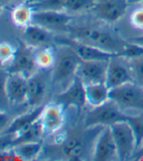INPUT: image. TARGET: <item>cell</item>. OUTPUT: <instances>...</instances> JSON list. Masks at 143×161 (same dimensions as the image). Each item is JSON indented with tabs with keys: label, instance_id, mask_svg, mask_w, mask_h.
Returning <instances> with one entry per match:
<instances>
[{
	"label": "cell",
	"instance_id": "cell-38",
	"mask_svg": "<svg viewBox=\"0 0 143 161\" xmlns=\"http://www.w3.org/2000/svg\"><path fill=\"white\" fill-rule=\"evenodd\" d=\"M2 11H3V1L0 0V14L2 13Z\"/></svg>",
	"mask_w": 143,
	"mask_h": 161
},
{
	"label": "cell",
	"instance_id": "cell-9",
	"mask_svg": "<svg viewBox=\"0 0 143 161\" xmlns=\"http://www.w3.org/2000/svg\"><path fill=\"white\" fill-rule=\"evenodd\" d=\"M35 68H37V64L33 49L24 42L19 41V46L16 49L9 73H21L28 78L31 76L30 73L34 71Z\"/></svg>",
	"mask_w": 143,
	"mask_h": 161
},
{
	"label": "cell",
	"instance_id": "cell-8",
	"mask_svg": "<svg viewBox=\"0 0 143 161\" xmlns=\"http://www.w3.org/2000/svg\"><path fill=\"white\" fill-rule=\"evenodd\" d=\"M72 18L66 14L64 11H49V10H40L34 11L32 15V23L39 26H42L46 30L53 31H66Z\"/></svg>",
	"mask_w": 143,
	"mask_h": 161
},
{
	"label": "cell",
	"instance_id": "cell-18",
	"mask_svg": "<svg viewBox=\"0 0 143 161\" xmlns=\"http://www.w3.org/2000/svg\"><path fill=\"white\" fill-rule=\"evenodd\" d=\"M46 93V85L42 77L38 74H33L27 78V96L26 102L28 106L34 108L41 106Z\"/></svg>",
	"mask_w": 143,
	"mask_h": 161
},
{
	"label": "cell",
	"instance_id": "cell-19",
	"mask_svg": "<svg viewBox=\"0 0 143 161\" xmlns=\"http://www.w3.org/2000/svg\"><path fill=\"white\" fill-rule=\"evenodd\" d=\"M24 36L26 41L35 47H47L55 40L50 31L34 24L24 27Z\"/></svg>",
	"mask_w": 143,
	"mask_h": 161
},
{
	"label": "cell",
	"instance_id": "cell-34",
	"mask_svg": "<svg viewBox=\"0 0 143 161\" xmlns=\"http://www.w3.org/2000/svg\"><path fill=\"white\" fill-rule=\"evenodd\" d=\"M10 123H11L10 117L6 114L5 110L0 109V134H2L7 129V127L10 125Z\"/></svg>",
	"mask_w": 143,
	"mask_h": 161
},
{
	"label": "cell",
	"instance_id": "cell-40",
	"mask_svg": "<svg viewBox=\"0 0 143 161\" xmlns=\"http://www.w3.org/2000/svg\"><path fill=\"white\" fill-rule=\"evenodd\" d=\"M142 5H143V2H142Z\"/></svg>",
	"mask_w": 143,
	"mask_h": 161
},
{
	"label": "cell",
	"instance_id": "cell-30",
	"mask_svg": "<svg viewBox=\"0 0 143 161\" xmlns=\"http://www.w3.org/2000/svg\"><path fill=\"white\" fill-rule=\"evenodd\" d=\"M8 72L1 69L0 65V109L5 110L7 108L9 100L7 96V79H8Z\"/></svg>",
	"mask_w": 143,
	"mask_h": 161
},
{
	"label": "cell",
	"instance_id": "cell-14",
	"mask_svg": "<svg viewBox=\"0 0 143 161\" xmlns=\"http://www.w3.org/2000/svg\"><path fill=\"white\" fill-rule=\"evenodd\" d=\"M121 59V56H117L112 58L108 63L105 83L110 90L119 87L127 82L133 81L130 69H128L127 67L124 65Z\"/></svg>",
	"mask_w": 143,
	"mask_h": 161
},
{
	"label": "cell",
	"instance_id": "cell-32",
	"mask_svg": "<svg viewBox=\"0 0 143 161\" xmlns=\"http://www.w3.org/2000/svg\"><path fill=\"white\" fill-rule=\"evenodd\" d=\"M130 21L133 27L137 30H143V6L131 13Z\"/></svg>",
	"mask_w": 143,
	"mask_h": 161
},
{
	"label": "cell",
	"instance_id": "cell-37",
	"mask_svg": "<svg viewBox=\"0 0 143 161\" xmlns=\"http://www.w3.org/2000/svg\"><path fill=\"white\" fill-rule=\"evenodd\" d=\"M129 4H133V3H142L143 0H127Z\"/></svg>",
	"mask_w": 143,
	"mask_h": 161
},
{
	"label": "cell",
	"instance_id": "cell-6",
	"mask_svg": "<svg viewBox=\"0 0 143 161\" xmlns=\"http://www.w3.org/2000/svg\"><path fill=\"white\" fill-rule=\"evenodd\" d=\"M55 41L60 45H65L72 48L82 61H110L114 57L120 56L119 54L101 50L94 46L73 38L58 37V38H55Z\"/></svg>",
	"mask_w": 143,
	"mask_h": 161
},
{
	"label": "cell",
	"instance_id": "cell-27",
	"mask_svg": "<svg viewBox=\"0 0 143 161\" xmlns=\"http://www.w3.org/2000/svg\"><path fill=\"white\" fill-rule=\"evenodd\" d=\"M95 0H66L64 11L67 12H81L89 10L94 6Z\"/></svg>",
	"mask_w": 143,
	"mask_h": 161
},
{
	"label": "cell",
	"instance_id": "cell-5",
	"mask_svg": "<svg viewBox=\"0 0 143 161\" xmlns=\"http://www.w3.org/2000/svg\"><path fill=\"white\" fill-rule=\"evenodd\" d=\"M110 128L117 147L118 159L124 161L131 158L136 150V143L133 131L128 121L114 123Z\"/></svg>",
	"mask_w": 143,
	"mask_h": 161
},
{
	"label": "cell",
	"instance_id": "cell-2",
	"mask_svg": "<svg viewBox=\"0 0 143 161\" xmlns=\"http://www.w3.org/2000/svg\"><path fill=\"white\" fill-rule=\"evenodd\" d=\"M61 48L56 55L52 82L53 84H62L73 80L77 69L82 62L80 57L68 46L61 45Z\"/></svg>",
	"mask_w": 143,
	"mask_h": 161
},
{
	"label": "cell",
	"instance_id": "cell-24",
	"mask_svg": "<svg viewBox=\"0 0 143 161\" xmlns=\"http://www.w3.org/2000/svg\"><path fill=\"white\" fill-rule=\"evenodd\" d=\"M35 61L37 68L42 69H49L54 68L56 63L55 53L48 47H44L43 49L35 53Z\"/></svg>",
	"mask_w": 143,
	"mask_h": 161
},
{
	"label": "cell",
	"instance_id": "cell-22",
	"mask_svg": "<svg viewBox=\"0 0 143 161\" xmlns=\"http://www.w3.org/2000/svg\"><path fill=\"white\" fill-rule=\"evenodd\" d=\"M33 8L30 3H22L16 6L11 13L13 24L18 27H26L32 23Z\"/></svg>",
	"mask_w": 143,
	"mask_h": 161
},
{
	"label": "cell",
	"instance_id": "cell-29",
	"mask_svg": "<svg viewBox=\"0 0 143 161\" xmlns=\"http://www.w3.org/2000/svg\"><path fill=\"white\" fill-rule=\"evenodd\" d=\"M130 69L133 81L135 80L136 84L143 87V56L130 61Z\"/></svg>",
	"mask_w": 143,
	"mask_h": 161
},
{
	"label": "cell",
	"instance_id": "cell-20",
	"mask_svg": "<svg viewBox=\"0 0 143 161\" xmlns=\"http://www.w3.org/2000/svg\"><path fill=\"white\" fill-rule=\"evenodd\" d=\"M110 89L106 83H94L86 85V98L87 103L92 108H97L109 100Z\"/></svg>",
	"mask_w": 143,
	"mask_h": 161
},
{
	"label": "cell",
	"instance_id": "cell-36",
	"mask_svg": "<svg viewBox=\"0 0 143 161\" xmlns=\"http://www.w3.org/2000/svg\"><path fill=\"white\" fill-rule=\"evenodd\" d=\"M130 41H131V42H135V43H138V44L143 45V35H142V36H139V37H135V38L130 39Z\"/></svg>",
	"mask_w": 143,
	"mask_h": 161
},
{
	"label": "cell",
	"instance_id": "cell-26",
	"mask_svg": "<svg viewBox=\"0 0 143 161\" xmlns=\"http://www.w3.org/2000/svg\"><path fill=\"white\" fill-rule=\"evenodd\" d=\"M127 121L133 131V134L135 137L136 149H138L143 143V114L136 116L130 115Z\"/></svg>",
	"mask_w": 143,
	"mask_h": 161
},
{
	"label": "cell",
	"instance_id": "cell-41",
	"mask_svg": "<svg viewBox=\"0 0 143 161\" xmlns=\"http://www.w3.org/2000/svg\"><path fill=\"white\" fill-rule=\"evenodd\" d=\"M32 1H34V0H32Z\"/></svg>",
	"mask_w": 143,
	"mask_h": 161
},
{
	"label": "cell",
	"instance_id": "cell-39",
	"mask_svg": "<svg viewBox=\"0 0 143 161\" xmlns=\"http://www.w3.org/2000/svg\"><path fill=\"white\" fill-rule=\"evenodd\" d=\"M2 1H10V0H2Z\"/></svg>",
	"mask_w": 143,
	"mask_h": 161
},
{
	"label": "cell",
	"instance_id": "cell-7",
	"mask_svg": "<svg viewBox=\"0 0 143 161\" xmlns=\"http://www.w3.org/2000/svg\"><path fill=\"white\" fill-rule=\"evenodd\" d=\"M55 102L61 105L64 110L73 107L80 111L87 103L85 83L78 76H75L69 86L56 97Z\"/></svg>",
	"mask_w": 143,
	"mask_h": 161
},
{
	"label": "cell",
	"instance_id": "cell-4",
	"mask_svg": "<svg viewBox=\"0 0 143 161\" xmlns=\"http://www.w3.org/2000/svg\"><path fill=\"white\" fill-rule=\"evenodd\" d=\"M109 99L120 108L143 111V88L133 81L110 90Z\"/></svg>",
	"mask_w": 143,
	"mask_h": 161
},
{
	"label": "cell",
	"instance_id": "cell-10",
	"mask_svg": "<svg viewBox=\"0 0 143 161\" xmlns=\"http://www.w3.org/2000/svg\"><path fill=\"white\" fill-rule=\"evenodd\" d=\"M109 61H82L77 69L78 76L85 85L105 83Z\"/></svg>",
	"mask_w": 143,
	"mask_h": 161
},
{
	"label": "cell",
	"instance_id": "cell-3",
	"mask_svg": "<svg viewBox=\"0 0 143 161\" xmlns=\"http://www.w3.org/2000/svg\"><path fill=\"white\" fill-rule=\"evenodd\" d=\"M130 115L125 114L121 108L112 100H108L103 105L93 108L88 113L85 119L86 128H91L95 126H111L114 123L127 121Z\"/></svg>",
	"mask_w": 143,
	"mask_h": 161
},
{
	"label": "cell",
	"instance_id": "cell-33",
	"mask_svg": "<svg viewBox=\"0 0 143 161\" xmlns=\"http://www.w3.org/2000/svg\"><path fill=\"white\" fill-rule=\"evenodd\" d=\"M15 135L12 134H0V151L13 148V142Z\"/></svg>",
	"mask_w": 143,
	"mask_h": 161
},
{
	"label": "cell",
	"instance_id": "cell-17",
	"mask_svg": "<svg viewBox=\"0 0 143 161\" xmlns=\"http://www.w3.org/2000/svg\"><path fill=\"white\" fill-rule=\"evenodd\" d=\"M44 108V105H41L37 108H32L30 111H28L23 115L16 117L14 120L11 121L10 125L7 127V129L3 132L2 134H12L16 135L19 132H21L27 127L32 125L33 123L39 120L42 110Z\"/></svg>",
	"mask_w": 143,
	"mask_h": 161
},
{
	"label": "cell",
	"instance_id": "cell-15",
	"mask_svg": "<svg viewBox=\"0 0 143 161\" xmlns=\"http://www.w3.org/2000/svg\"><path fill=\"white\" fill-rule=\"evenodd\" d=\"M7 96L9 103L20 105L26 101L27 77L21 73H9L7 79Z\"/></svg>",
	"mask_w": 143,
	"mask_h": 161
},
{
	"label": "cell",
	"instance_id": "cell-13",
	"mask_svg": "<svg viewBox=\"0 0 143 161\" xmlns=\"http://www.w3.org/2000/svg\"><path fill=\"white\" fill-rule=\"evenodd\" d=\"M39 121L45 134H54L64 123V108L56 102L44 105Z\"/></svg>",
	"mask_w": 143,
	"mask_h": 161
},
{
	"label": "cell",
	"instance_id": "cell-28",
	"mask_svg": "<svg viewBox=\"0 0 143 161\" xmlns=\"http://www.w3.org/2000/svg\"><path fill=\"white\" fill-rule=\"evenodd\" d=\"M120 56L124 59H136L143 56V45L128 41L127 44L124 47L123 51L120 53Z\"/></svg>",
	"mask_w": 143,
	"mask_h": 161
},
{
	"label": "cell",
	"instance_id": "cell-25",
	"mask_svg": "<svg viewBox=\"0 0 143 161\" xmlns=\"http://www.w3.org/2000/svg\"><path fill=\"white\" fill-rule=\"evenodd\" d=\"M65 2L66 0H34L30 4L34 11H64Z\"/></svg>",
	"mask_w": 143,
	"mask_h": 161
},
{
	"label": "cell",
	"instance_id": "cell-31",
	"mask_svg": "<svg viewBox=\"0 0 143 161\" xmlns=\"http://www.w3.org/2000/svg\"><path fill=\"white\" fill-rule=\"evenodd\" d=\"M16 53V49L9 43H0V65L12 62Z\"/></svg>",
	"mask_w": 143,
	"mask_h": 161
},
{
	"label": "cell",
	"instance_id": "cell-11",
	"mask_svg": "<svg viewBox=\"0 0 143 161\" xmlns=\"http://www.w3.org/2000/svg\"><path fill=\"white\" fill-rule=\"evenodd\" d=\"M128 7L127 0H95L93 10L102 21L115 23L126 14Z\"/></svg>",
	"mask_w": 143,
	"mask_h": 161
},
{
	"label": "cell",
	"instance_id": "cell-23",
	"mask_svg": "<svg viewBox=\"0 0 143 161\" xmlns=\"http://www.w3.org/2000/svg\"><path fill=\"white\" fill-rule=\"evenodd\" d=\"M43 147L42 142H33V143H26L13 147L15 153L24 160H32L41 153Z\"/></svg>",
	"mask_w": 143,
	"mask_h": 161
},
{
	"label": "cell",
	"instance_id": "cell-12",
	"mask_svg": "<svg viewBox=\"0 0 143 161\" xmlns=\"http://www.w3.org/2000/svg\"><path fill=\"white\" fill-rule=\"evenodd\" d=\"M93 158L95 161H107L118 158L117 147L110 126L104 127L98 134Z\"/></svg>",
	"mask_w": 143,
	"mask_h": 161
},
{
	"label": "cell",
	"instance_id": "cell-16",
	"mask_svg": "<svg viewBox=\"0 0 143 161\" xmlns=\"http://www.w3.org/2000/svg\"><path fill=\"white\" fill-rule=\"evenodd\" d=\"M61 144V153L68 160H83L87 150V141L82 135H70L66 137Z\"/></svg>",
	"mask_w": 143,
	"mask_h": 161
},
{
	"label": "cell",
	"instance_id": "cell-21",
	"mask_svg": "<svg viewBox=\"0 0 143 161\" xmlns=\"http://www.w3.org/2000/svg\"><path fill=\"white\" fill-rule=\"evenodd\" d=\"M44 130L41 125L40 121L38 120L35 123L26 129L19 132L15 135L14 142H13V147L20 146L26 143H33V142H39L41 141L42 136L44 135Z\"/></svg>",
	"mask_w": 143,
	"mask_h": 161
},
{
	"label": "cell",
	"instance_id": "cell-35",
	"mask_svg": "<svg viewBox=\"0 0 143 161\" xmlns=\"http://www.w3.org/2000/svg\"><path fill=\"white\" fill-rule=\"evenodd\" d=\"M131 158L135 160H143V146H141L138 149L135 151V153H133Z\"/></svg>",
	"mask_w": 143,
	"mask_h": 161
},
{
	"label": "cell",
	"instance_id": "cell-1",
	"mask_svg": "<svg viewBox=\"0 0 143 161\" xmlns=\"http://www.w3.org/2000/svg\"><path fill=\"white\" fill-rule=\"evenodd\" d=\"M67 31L71 34V38L73 39L94 46L101 50L116 53L119 55L128 42L121 40L114 34L106 31H102L100 28L93 26L69 25Z\"/></svg>",
	"mask_w": 143,
	"mask_h": 161
}]
</instances>
